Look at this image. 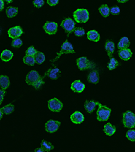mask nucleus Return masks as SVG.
Here are the masks:
<instances>
[{"instance_id": "1", "label": "nucleus", "mask_w": 135, "mask_h": 152, "mask_svg": "<svg viewBox=\"0 0 135 152\" xmlns=\"http://www.w3.org/2000/svg\"><path fill=\"white\" fill-rule=\"evenodd\" d=\"M98 106H99V107H98L97 112V120L101 122L107 121L110 116V114H111V109L105 106V105L101 104L100 103H99V104H98Z\"/></svg>"}, {"instance_id": "2", "label": "nucleus", "mask_w": 135, "mask_h": 152, "mask_svg": "<svg viewBox=\"0 0 135 152\" xmlns=\"http://www.w3.org/2000/svg\"><path fill=\"white\" fill-rule=\"evenodd\" d=\"M75 21L78 23H85L89 20V13L86 9H78L73 13Z\"/></svg>"}, {"instance_id": "3", "label": "nucleus", "mask_w": 135, "mask_h": 152, "mask_svg": "<svg viewBox=\"0 0 135 152\" xmlns=\"http://www.w3.org/2000/svg\"><path fill=\"white\" fill-rule=\"evenodd\" d=\"M123 124L126 128L132 129L135 127V114L131 111H127L123 114Z\"/></svg>"}, {"instance_id": "4", "label": "nucleus", "mask_w": 135, "mask_h": 152, "mask_svg": "<svg viewBox=\"0 0 135 152\" xmlns=\"http://www.w3.org/2000/svg\"><path fill=\"white\" fill-rule=\"evenodd\" d=\"M75 51L74 50L73 46L72 45L70 42H68V40H66L65 42L62 44V45L61 46V50L59 53H57V57L55 59H53V60H51V62L53 63L55 61H57L59 58H60V56L62 54H68V53H74Z\"/></svg>"}, {"instance_id": "5", "label": "nucleus", "mask_w": 135, "mask_h": 152, "mask_svg": "<svg viewBox=\"0 0 135 152\" xmlns=\"http://www.w3.org/2000/svg\"><path fill=\"white\" fill-rule=\"evenodd\" d=\"M77 64L80 70H86L87 69H92L95 67V64L90 62L86 57H81L77 60Z\"/></svg>"}, {"instance_id": "6", "label": "nucleus", "mask_w": 135, "mask_h": 152, "mask_svg": "<svg viewBox=\"0 0 135 152\" xmlns=\"http://www.w3.org/2000/svg\"><path fill=\"white\" fill-rule=\"evenodd\" d=\"M60 26H62L63 30H64V31L67 33L68 37L69 36V35L71 33H72V32L74 31L76 28L75 27L76 24H75L74 21L70 18H67L63 19L62 22V23L60 24Z\"/></svg>"}, {"instance_id": "7", "label": "nucleus", "mask_w": 135, "mask_h": 152, "mask_svg": "<svg viewBox=\"0 0 135 152\" xmlns=\"http://www.w3.org/2000/svg\"><path fill=\"white\" fill-rule=\"evenodd\" d=\"M63 104L57 98H53L48 101V107L51 111L54 112H60L63 108Z\"/></svg>"}, {"instance_id": "8", "label": "nucleus", "mask_w": 135, "mask_h": 152, "mask_svg": "<svg viewBox=\"0 0 135 152\" xmlns=\"http://www.w3.org/2000/svg\"><path fill=\"white\" fill-rule=\"evenodd\" d=\"M60 124V122L58 121H53V120H50V121L47 122L45 124V131L50 133H53L54 132L58 131Z\"/></svg>"}, {"instance_id": "9", "label": "nucleus", "mask_w": 135, "mask_h": 152, "mask_svg": "<svg viewBox=\"0 0 135 152\" xmlns=\"http://www.w3.org/2000/svg\"><path fill=\"white\" fill-rule=\"evenodd\" d=\"M40 78L41 76L39 75L37 71L31 70L26 75V82L28 85L33 86Z\"/></svg>"}, {"instance_id": "10", "label": "nucleus", "mask_w": 135, "mask_h": 152, "mask_svg": "<svg viewBox=\"0 0 135 152\" xmlns=\"http://www.w3.org/2000/svg\"><path fill=\"white\" fill-rule=\"evenodd\" d=\"M43 29L49 35H55L58 31V24L54 22L47 21L44 24Z\"/></svg>"}, {"instance_id": "11", "label": "nucleus", "mask_w": 135, "mask_h": 152, "mask_svg": "<svg viewBox=\"0 0 135 152\" xmlns=\"http://www.w3.org/2000/svg\"><path fill=\"white\" fill-rule=\"evenodd\" d=\"M8 36L10 38L16 39L18 38L23 33V31L20 26H16L14 27H12L8 31Z\"/></svg>"}, {"instance_id": "12", "label": "nucleus", "mask_w": 135, "mask_h": 152, "mask_svg": "<svg viewBox=\"0 0 135 152\" xmlns=\"http://www.w3.org/2000/svg\"><path fill=\"white\" fill-rule=\"evenodd\" d=\"M71 89L75 93H82L85 88V85L80 80H77L71 84Z\"/></svg>"}, {"instance_id": "13", "label": "nucleus", "mask_w": 135, "mask_h": 152, "mask_svg": "<svg viewBox=\"0 0 135 152\" xmlns=\"http://www.w3.org/2000/svg\"><path fill=\"white\" fill-rule=\"evenodd\" d=\"M118 56L120 58L122 59V60L128 61L132 56V52L130 49H122V50H119Z\"/></svg>"}, {"instance_id": "14", "label": "nucleus", "mask_w": 135, "mask_h": 152, "mask_svg": "<svg viewBox=\"0 0 135 152\" xmlns=\"http://www.w3.org/2000/svg\"><path fill=\"white\" fill-rule=\"evenodd\" d=\"M70 120L74 124H80L84 121L85 117L81 112H75L70 116Z\"/></svg>"}, {"instance_id": "15", "label": "nucleus", "mask_w": 135, "mask_h": 152, "mask_svg": "<svg viewBox=\"0 0 135 152\" xmlns=\"http://www.w3.org/2000/svg\"><path fill=\"white\" fill-rule=\"evenodd\" d=\"M50 77L51 79H58V78L60 77V69L58 68H50L47 72L45 74V77Z\"/></svg>"}, {"instance_id": "16", "label": "nucleus", "mask_w": 135, "mask_h": 152, "mask_svg": "<svg viewBox=\"0 0 135 152\" xmlns=\"http://www.w3.org/2000/svg\"><path fill=\"white\" fill-rule=\"evenodd\" d=\"M99 104V102H96L94 101H92V100H87L85 103V109L86 110L88 113L91 114L92 112H94V110H95V107H96L97 105Z\"/></svg>"}, {"instance_id": "17", "label": "nucleus", "mask_w": 135, "mask_h": 152, "mask_svg": "<svg viewBox=\"0 0 135 152\" xmlns=\"http://www.w3.org/2000/svg\"><path fill=\"white\" fill-rule=\"evenodd\" d=\"M99 73L97 70H93L90 72L87 77L88 81L93 83V84H97L99 80Z\"/></svg>"}, {"instance_id": "18", "label": "nucleus", "mask_w": 135, "mask_h": 152, "mask_svg": "<svg viewBox=\"0 0 135 152\" xmlns=\"http://www.w3.org/2000/svg\"><path fill=\"white\" fill-rule=\"evenodd\" d=\"M105 49L106 52L107 53L108 56L109 58H112L115 50V45L114 42L111 41H106L105 45Z\"/></svg>"}, {"instance_id": "19", "label": "nucleus", "mask_w": 135, "mask_h": 152, "mask_svg": "<svg viewBox=\"0 0 135 152\" xmlns=\"http://www.w3.org/2000/svg\"><path fill=\"white\" fill-rule=\"evenodd\" d=\"M104 131L107 136H112L116 131V128L111 123H107L104 126Z\"/></svg>"}, {"instance_id": "20", "label": "nucleus", "mask_w": 135, "mask_h": 152, "mask_svg": "<svg viewBox=\"0 0 135 152\" xmlns=\"http://www.w3.org/2000/svg\"><path fill=\"white\" fill-rule=\"evenodd\" d=\"M9 85H10V81L8 77L4 75L0 76V86L1 89H7L9 87Z\"/></svg>"}, {"instance_id": "21", "label": "nucleus", "mask_w": 135, "mask_h": 152, "mask_svg": "<svg viewBox=\"0 0 135 152\" xmlns=\"http://www.w3.org/2000/svg\"><path fill=\"white\" fill-rule=\"evenodd\" d=\"M87 39L91 41L97 42L100 39V35L97 31L92 30L87 33Z\"/></svg>"}, {"instance_id": "22", "label": "nucleus", "mask_w": 135, "mask_h": 152, "mask_svg": "<svg viewBox=\"0 0 135 152\" xmlns=\"http://www.w3.org/2000/svg\"><path fill=\"white\" fill-rule=\"evenodd\" d=\"M130 41L126 37H123L120 39L118 44H117V48L119 50H122V49H127L130 46Z\"/></svg>"}, {"instance_id": "23", "label": "nucleus", "mask_w": 135, "mask_h": 152, "mask_svg": "<svg viewBox=\"0 0 135 152\" xmlns=\"http://www.w3.org/2000/svg\"><path fill=\"white\" fill-rule=\"evenodd\" d=\"M14 54L10 50H5L2 51L1 54V59L4 62H9L13 58Z\"/></svg>"}, {"instance_id": "24", "label": "nucleus", "mask_w": 135, "mask_h": 152, "mask_svg": "<svg viewBox=\"0 0 135 152\" xmlns=\"http://www.w3.org/2000/svg\"><path fill=\"white\" fill-rule=\"evenodd\" d=\"M99 12L103 17H106L109 16L110 14V8L108 7L107 4H104L102 5V6H100V8H99Z\"/></svg>"}, {"instance_id": "25", "label": "nucleus", "mask_w": 135, "mask_h": 152, "mask_svg": "<svg viewBox=\"0 0 135 152\" xmlns=\"http://www.w3.org/2000/svg\"><path fill=\"white\" fill-rule=\"evenodd\" d=\"M6 16L8 17V18H13V17H15L17 14H18V8H16V7H12L9 6L6 8Z\"/></svg>"}, {"instance_id": "26", "label": "nucleus", "mask_w": 135, "mask_h": 152, "mask_svg": "<svg viewBox=\"0 0 135 152\" xmlns=\"http://www.w3.org/2000/svg\"><path fill=\"white\" fill-rule=\"evenodd\" d=\"M23 62L24 64H26V65L31 66H33L35 65V64L36 63L35 56L26 55L23 58Z\"/></svg>"}, {"instance_id": "27", "label": "nucleus", "mask_w": 135, "mask_h": 152, "mask_svg": "<svg viewBox=\"0 0 135 152\" xmlns=\"http://www.w3.org/2000/svg\"><path fill=\"white\" fill-rule=\"evenodd\" d=\"M119 66V62L118 61L116 60V59L114 58H110L109 62L107 64V68L109 70H114L115 68H116Z\"/></svg>"}, {"instance_id": "28", "label": "nucleus", "mask_w": 135, "mask_h": 152, "mask_svg": "<svg viewBox=\"0 0 135 152\" xmlns=\"http://www.w3.org/2000/svg\"><path fill=\"white\" fill-rule=\"evenodd\" d=\"M35 58L36 64H41L43 63L44 61H45V56L43 52L38 51V52L36 53V54L35 56Z\"/></svg>"}, {"instance_id": "29", "label": "nucleus", "mask_w": 135, "mask_h": 152, "mask_svg": "<svg viewBox=\"0 0 135 152\" xmlns=\"http://www.w3.org/2000/svg\"><path fill=\"white\" fill-rule=\"evenodd\" d=\"M2 110V111L4 112V113L6 115H9L12 114V112H14V105L12 104H8L6 105H5L3 107L1 108Z\"/></svg>"}, {"instance_id": "30", "label": "nucleus", "mask_w": 135, "mask_h": 152, "mask_svg": "<svg viewBox=\"0 0 135 152\" xmlns=\"http://www.w3.org/2000/svg\"><path fill=\"white\" fill-rule=\"evenodd\" d=\"M41 147L45 149V151H50L54 149V146L50 142L43 140L41 143Z\"/></svg>"}, {"instance_id": "31", "label": "nucleus", "mask_w": 135, "mask_h": 152, "mask_svg": "<svg viewBox=\"0 0 135 152\" xmlns=\"http://www.w3.org/2000/svg\"><path fill=\"white\" fill-rule=\"evenodd\" d=\"M126 137L129 141L135 142V130H128L126 134Z\"/></svg>"}, {"instance_id": "32", "label": "nucleus", "mask_w": 135, "mask_h": 152, "mask_svg": "<svg viewBox=\"0 0 135 152\" xmlns=\"http://www.w3.org/2000/svg\"><path fill=\"white\" fill-rule=\"evenodd\" d=\"M22 45H23V41H22L20 38L13 39V41H12V43H11V45L12 47L15 48H20Z\"/></svg>"}, {"instance_id": "33", "label": "nucleus", "mask_w": 135, "mask_h": 152, "mask_svg": "<svg viewBox=\"0 0 135 152\" xmlns=\"http://www.w3.org/2000/svg\"><path fill=\"white\" fill-rule=\"evenodd\" d=\"M37 52L38 51L36 50V49L34 48L33 46H31V47L27 49V50L26 51V55L35 56Z\"/></svg>"}, {"instance_id": "34", "label": "nucleus", "mask_w": 135, "mask_h": 152, "mask_svg": "<svg viewBox=\"0 0 135 152\" xmlns=\"http://www.w3.org/2000/svg\"><path fill=\"white\" fill-rule=\"evenodd\" d=\"M74 33L75 35L77 36V37H81V36H83L85 35V32L84 28H81V27H77L75 28L74 31Z\"/></svg>"}, {"instance_id": "35", "label": "nucleus", "mask_w": 135, "mask_h": 152, "mask_svg": "<svg viewBox=\"0 0 135 152\" xmlns=\"http://www.w3.org/2000/svg\"><path fill=\"white\" fill-rule=\"evenodd\" d=\"M43 77H41V78H39V79L37 80V81L36 82V83L35 85H33V87L35 88V89H39V88H41V86H42L43 85H44V81H43Z\"/></svg>"}, {"instance_id": "36", "label": "nucleus", "mask_w": 135, "mask_h": 152, "mask_svg": "<svg viewBox=\"0 0 135 152\" xmlns=\"http://www.w3.org/2000/svg\"><path fill=\"white\" fill-rule=\"evenodd\" d=\"M33 4L36 8H40L44 5V0H34Z\"/></svg>"}, {"instance_id": "37", "label": "nucleus", "mask_w": 135, "mask_h": 152, "mask_svg": "<svg viewBox=\"0 0 135 152\" xmlns=\"http://www.w3.org/2000/svg\"><path fill=\"white\" fill-rule=\"evenodd\" d=\"M120 9L119 7L117 6L112 7V8L110 9V13L114 14V15H117V14H120Z\"/></svg>"}, {"instance_id": "38", "label": "nucleus", "mask_w": 135, "mask_h": 152, "mask_svg": "<svg viewBox=\"0 0 135 152\" xmlns=\"http://www.w3.org/2000/svg\"><path fill=\"white\" fill-rule=\"evenodd\" d=\"M47 4L51 6H55L58 4L59 0H47Z\"/></svg>"}, {"instance_id": "39", "label": "nucleus", "mask_w": 135, "mask_h": 152, "mask_svg": "<svg viewBox=\"0 0 135 152\" xmlns=\"http://www.w3.org/2000/svg\"><path fill=\"white\" fill-rule=\"evenodd\" d=\"M5 94H6V91H5V90L1 89V91H0V104H1V103L3 102Z\"/></svg>"}, {"instance_id": "40", "label": "nucleus", "mask_w": 135, "mask_h": 152, "mask_svg": "<svg viewBox=\"0 0 135 152\" xmlns=\"http://www.w3.org/2000/svg\"><path fill=\"white\" fill-rule=\"evenodd\" d=\"M4 8V0H0V10L2 11Z\"/></svg>"}, {"instance_id": "41", "label": "nucleus", "mask_w": 135, "mask_h": 152, "mask_svg": "<svg viewBox=\"0 0 135 152\" xmlns=\"http://www.w3.org/2000/svg\"><path fill=\"white\" fill-rule=\"evenodd\" d=\"M35 152H44V151H45V149H44L43 148H36V149H35Z\"/></svg>"}, {"instance_id": "42", "label": "nucleus", "mask_w": 135, "mask_h": 152, "mask_svg": "<svg viewBox=\"0 0 135 152\" xmlns=\"http://www.w3.org/2000/svg\"><path fill=\"white\" fill-rule=\"evenodd\" d=\"M117 1L119 2V3H126L127 2L128 0H117Z\"/></svg>"}, {"instance_id": "43", "label": "nucleus", "mask_w": 135, "mask_h": 152, "mask_svg": "<svg viewBox=\"0 0 135 152\" xmlns=\"http://www.w3.org/2000/svg\"><path fill=\"white\" fill-rule=\"evenodd\" d=\"M3 113L4 112L2 111L1 109H0V119H1L2 117H3Z\"/></svg>"}, {"instance_id": "44", "label": "nucleus", "mask_w": 135, "mask_h": 152, "mask_svg": "<svg viewBox=\"0 0 135 152\" xmlns=\"http://www.w3.org/2000/svg\"><path fill=\"white\" fill-rule=\"evenodd\" d=\"M4 1H6L7 4H10L12 1H13V0H4Z\"/></svg>"}]
</instances>
